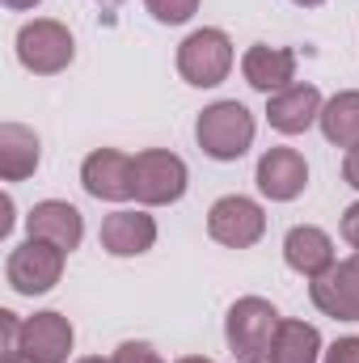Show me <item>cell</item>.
<instances>
[{
	"instance_id": "cell-1",
	"label": "cell",
	"mask_w": 359,
	"mask_h": 363,
	"mask_svg": "<svg viewBox=\"0 0 359 363\" xmlns=\"http://www.w3.org/2000/svg\"><path fill=\"white\" fill-rule=\"evenodd\" d=\"M279 308L263 300V296H241L228 317H224V338H228V351L237 363H270L275 351V338H279Z\"/></svg>"
},
{
	"instance_id": "cell-2",
	"label": "cell",
	"mask_w": 359,
	"mask_h": 363,
	"mask_svg": "<svg viewBox=\"0 0 359 363\" xmlns=\"http://www.w3.org/2000/svg\"><path fill=\"white\" fill-rule=\"evenodd\" d=\"M254 114L241 101H211L194 123V140L211 161H241L254 144Z\"/></svg>"
},
{
	"instance_id": "cell-3",
	"label": "cell",
	"mask_w": 359,
	"mask_h": 363,
	"mask_svg": "<svg viewBox=\"0 0 359 363\" xmlns=\"http://www.w3.org/2000/svg\"><path fill=\"white\" fill-rule=\"evenodd\" d=\"M77 55V43H72V30L55 17H34L17 30V60L26 72L34 77H55L72 64Z\"/></svg>"
},
{
	"instance_id": "cell-4",
	"label": "cell",
	"mask_w": 359,
	"mask_h": 363,
	"mask_svg": "<svg viewBox=\"0 0 359 363\" xmlns=\"http://www.w3.org/2000/svg\"><path fill=\"white\" fill-rule=\"evenodd\" d=\"M178 72L194 89H216L233 72V38L216 26H203L186 34L178 47Z\"/></svg>"
},
{
	"instance_id": "cell-5",
	"label": "cell",
	"mask_w": 359,
	"mask_h": 363,
	"mask_svg": "<svg viewBox=\"0 0 359 363\" xmlns=\"http://www.w3.org/2000/svg\"><path fill=\"white\" fill-rule=\"evenodd\" d=\"M131 182H136V203L144 207H170L186 194V161L170 148H144L131 157Z\"/></svg>"
},
{
	"instance_id": "cell-6",
	"label": "cell",
	"mask_w": 359,
	"mask_h": 363,
	"mask_svg": "<svg viewBox=\"0 0 359 363\" xmlns=\"http://www.w3.org/2000/svg\"><path fill=\"white\" fill-rule=\"evenodd\" d=\"M64 258H68V254H64L60 245L30 237V241L13 245V254H9V262H4V279H9V287H13L17 296H43V291H51V287L60 283Z\"/></svg>"
},
{
	"instance_id": "cell-7",
	"label": "cell",
	"mask_w": 359,
	"mask_h": 363,
	"mask_svg": "<svg viewBox=\"0 0 359 363\" xmlns=\"http://www.w3.org/2000/svg\"><path fill=\"white\" fill-rule=\"evenodd\" d=\"M207 233H211V241H220L228 250H250L267 233V211L245 194H224L207 211Z\"/></svg>"
},
{
	"instance_id": "cell-8",
	"label": "cell",
	"mask_w": 359,
	"mask_h": 363,
	"mask_svg": "<svg viewBox=\"0 0 359 363\" xmlns=\"http://www.w3.org/2000/svg\"><path fill=\"white\" fill-rule=\"evenodd\" d=\"M313 304L334 321H359V250L309 283Z\"/></svg>"
},
{
	"instance_id": "cell-9",
	"label": "cell",
	"mask_w": 359,
	"mask_h": 363,
	"mask_svg": "<svg viewBox=\"0 0 359 363\" xmlns=\"http://www.w3.org/2000/svg\"><path fill=\"white\" fill-rule=\"evenodd\" d=\"M72 321L64 313H34L21 321V355L34 363H68L72 355Z\"/></svg>"
},
{
	"instance_id": "cell-10",
	"label": "cell",
	"mask_w": 359,
	"mask_h": 363,
	"mask_svg": "<svg viewBox=\"0 0 359 363\" xmlns=\"http://www.w3.org/2000/svg\"><path fill=\"white\" fill-rule=\"evenodd\" d=\"M254 182H258V190L267 194L270 203H292L309 186V165H304V157L296 148H267L258 157Z\"/></svg>"
},
{
	"instance_id": "cell-11",
	"label": "cell",
	"mask_w": 359,
	"mask_h": 363,
	"mask_svg": "<svg viewBox=\"0 0 359 363\" xmlns=\"http://www.w3.org/2000/svg\"><path fill=\"white\" fill-rule=\"evenodd\" d=\"M81 186L89 190L93 199H106V203H123L136 194V182H131V157L118 152V148H97L85 157L81 165Z\"/></svg>"
},
{
	"instance_id": "cell-12",
	"label": "cell",
	"mask_w": 359,
	"mask_h": 363,
	"mask_svg": "<svg viewBox=\"0 0 359 363\" xmlns=\"http://www.w3.org/2000/svg\"><path fill=\"white\" fill-rule=\"evenodd\" d=\"M97 237L110 258H140L157 245V220L148 211H110Z\"/></svg>"
},
{
	"instance_id": "cell-13",
	"label": "cell",
	"mask_w": 359,
	"mask_h": 363,
	"mask_svg": "<svg viewBox=\"0 0 359 363\" xmlns=\"http://www.w3.org/2000/svg\"><path fill=\"white\" fill-rule=\"evenodd\" d=\"M26 228H30V237L51 241V245H60L64 254H72V250L81 245V237H85L81 211H77L72 203H64V199H43V203H34L30 216H26Z\"/></svg>"
},
{
	"instance_id": "cell-14",
	"label": "cell",
	"mask_w": 359,
	"mask_h": 363,
	"mask_svg": "<svg viewBox=\"0 0 359 363\" xmlns=\"http://www.w3.org/2000/svg\"><path fill=\"white\" fill-rule=\"evenodd\" d=\"M321 93L317 85H287V89L270 93L267 101V123L279 131V135H300V131H309L317 118H321Z\"/></svg>"
},
{
	"instance_id": "cell-15",
	"label": "cell",
	"mask_w": 359,
	"mask_h": 363,
	"mask_svg": "<svg viewBox=\"0 0 359 363\" xmlns=\"http://www.w3.org/2000/svg\"><path fill=\"white\" fill-rule=\"evenodd\" d=\"M241 77H245L250 89L267 93V97L279 89H287L296 81V51L292 47H267V43H258V47L245 51Z\"/></svg>"
},
{
	"instance_id": "cell-16",
	"label": "cell",
	"mask_w": 359,
	"mask_h": 363,
	"mask_svg": "<svg viewBox=\"0 0 359 363\" xmlns=\"http://www.w3.org/2000/svg\"><path fill=\"white\" fill-rule=\"evenodd\" d=\"M283 262L304 279H317L334 267V241L326 228L317 224H296L287 237H283Z\"/></svg>"
},
{
	"instance_id": "cell-17",
	"label": "cell",
	"mask_w": 359,
	"mask_h": 363,
	"mask_svg": "<svg viewBox=\"0 0 359 363\" xmlns=\"http://www.w3.org/2000/svg\"><path fill=\"white\" fill-rule=\"evenodd\" d=\"M38 135L21 123L0 127V178L4 182H26L38 169Z\"/></svg>"
},
{
	"instance_id": "cell-18",
	"label": "cell",
	"mask_w": 359,
	"mask_h": 363,
	"mask_svg": "<svg viewBox=\"0 0 359 363\" xmlns=\"http://www.w3.org/2000/svg\"><path fill=\"white\" fill-rule=\"evenodd\" d=\"M321 135L334 144V148H355L359 144V89H343L334 93L326 106H321Z\"/></svg>"
},
{
	"instance_id": "cell-19",
	"label": "cell",
	"mask_w": 359,
	"mask_h": 363,
	"mask_svg": "<svg viewBox=\"0 0 359 363\" xmlns=\"http://www.w3.org/2000/svg\"><path fill=\"white\" fill-rule=\"evenodd\" d=\"M270 363H321V334L309 321H283Z\"/></svg>"
},
{
	"instance_id": "cell-20",
	"label": "cell",
	"mask_w": 359,
	"mask_h": 363,
	"mask_svg": "<svg viewBox=\"0 0 359 363\" xmlns=\"http://www.w3.org/2000/svg\"><path fill=\"white\" fill-rule=\"evenodd\" d=\"M144 4L161 26H182L199 13V0H144Z\"/></svg>"
},
{
	"instance_id": "cell-21",
	"label": "cell",
	"mask_w": 359,
	"mask_h": 363,
	"mask_svg": "<svg viewBox=\"0 0 359 363\" xmlns=\"http://www.w3.org/2000/svg\"><path fill=\"white\" fill-rule=\"evenodd\" d=\"M114 363H165V359H161V351L153 342H123L114 351Z\"/></svg>"
},
{
	"instance_id": "cell-22",
	"label": "cell",
	"mask_w": 359,
	"mask_h": 363,
	"mask_svg": "<svg viewBox=\"0 0 359 363\" xmlns=\"http://www.w3.org/2000/svg\"><path fill=\"white\" fill-rule=\"evenodd\" d=\"M321 363H359V338H338Z\"/></svg>"
},
{
	"instance_id": "cell-23",
	"label": "cell",
	"mask_w": 359,
	"mask_h": 363,
	"mask_svg": "<svg viewBox=\"0 0 359 363\" xmlns=\"http://www.w3.org/2000/svg\"><path fill=\"white\" fill-rule=\"evenodd\" d=\"M343 241L359 250V203H351L347 211H343Z\"/></svg>"
},
{
	"instance_id": "cell-24",
	"label": "cell",
	"mask_w": 359,
	"mask_h": 363,
	"mask_svg": "<svg viewBox=\"0 0 359 363\" xmlns=\"http://www.w3.org/2000/svg\"><path fill=\"white\" fill-rule=\"evenodd\" d=\"M343 178H347V186H355V190H359V144H355V148H347V161H343Z\"/></svg>"
},
{
	"instance_id": "cell-25",
	"label": "cell",
	"mask_w": 359,
	"mask_h": 363,
	"mask_svg": "<svg viewBox=\"0 0 359 363\" xmlns=\"http://www.w3.org/2000/svg\"><path fill=\"white\" fill-rule=\"evenodd\" d=\"M38 0H4V9H13V13H26V9H34Z\"/></svg>"
},
{
	"instance_id": "cell-26",
	"label": "cell",
	"mask_w": 359,
	"mask_h": 363,
	"mask_svg": "<svg viewBox=\"0 0 359 363\" xmlns=\"http://www.w3.org/2000/svg\"><path fill=\"white\" fill-rule=\"evenodd\" d=\"M292 4H300V9H317V4H326V0H292Z\"/></svg>"
},
{
	"instance_id": "cell-27",
	"label": "cell",
	"mask_w": 359,
	"mask_h": 363,
	"mask_svg": "<svg viewBox=\"0 0 359 363\" xmlns=\"http://www.w3.org/2000/svg\"><path fill=\"white\" fill-rule=\"evenodd\" d=\"M178 363H211V359H203V355H186V359H178Z\"/></svg>"
},
{
	"instance_id": "cell-28",
	"label": "cell",
	"mask_w": 359,
	"mask_h": 363,
	"mask_svg": "<svg viewBox=\"0 0 359 363\" xmlns=\"http://www.w3.org/2000/svg\"><path fill=\"white\" fill-rule=\"evenodd\" d=\"M77 363H114V359H101V355H89V359H77Z\"/></svg>"
},
{
	"instance_id": "cell-29",
	"label": "cell",
	"mask_w": 359,
	"mask_h": 363,
	"mask_svg": "<svg viewBox=\"0 0 359 363\" xmlns=\"http://www.w3.org/2000/svg\"><path fill=\"white\" fill-rule=\"evenodd\" d=\"M97 4H101V9H118L123 0H97Z\"/></svg>"
},
{
	"instance_id": "cell-30",
	"label": "cell",
	"mask_w": 359,
	"mask_h": 363,
	"mask_svg": "<svg viewBox=\"0 0 359 363\" xmlns=\"http://www.w3.org/2000/svg\"><path fill=\"white\" fill-rule=\"evenodd\" d=\"M13 363H34V359H26V355H21V359H13Z\"/></svg>"
}]
</instances>
